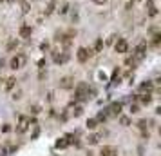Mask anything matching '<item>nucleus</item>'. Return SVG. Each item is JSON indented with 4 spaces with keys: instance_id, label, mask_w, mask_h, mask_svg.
I'll list each match as a JSON object with an SVG mask.
<instances>
[{
    "instance_id": "nucleus-19",
    "label": "nucleus",
    "mask_w": 161,
    "mask_h": 156,
    "mask_svg": "<svg viewBox=\"0 0 161 156\" xmlns=\"http://www.w3.org/2000/svg\"><path fill=\"white\" fill-rule=\"evenodd\" d=\"M119 67H116V69L112 71V84H119Z\"/></svg>"
},
{
    "instance_id": "nucleus-2",
    "label": "nucleus",
    "mask_w": 161,
    "mask_h": 156,
    "mask_svg": "<svg viewBox=\"0 0 161 156\" xmlns=\"http://www.w3.org/2000/svg\"><path fill=\"white\" fill-rule=\"evenodd\" d=\"M121 102H112V104L105 109V113H107V116L109 118H118L119 116V113H121Z\"/></svg>"
},
{
    "instance_id": "nucleus-39",
    "label": "nucleus",
    "mask_w": 161,
    "mask_h": 156,
    "mask_svg": "<svg viewBox=\"0 0 161 156\" xmlns=\"http://www.w3.org/2000/svg\"><path fill=\"white\" fill-rule=\"evenodd\" d=\"M9 2H13V0H9Z\"/></svg>"
},
{
    "instance_id": "nucleus-13",
    "label": "nucleus",
    "mask_w": 161,
    "mask_h": 156,
    "mask_svg": "<svg viewBox=\"0 0 161 156\" xmlns=\"http://www.w3.org/2000/svg\"><path fill=\"white\" fill-rule=\"evenodd\" d=\"M100 138H102V134H89V136H87V142H89L91 145H98L100 144Z\"/></svg>"
},
{
    "instance_id": "nucleus-26",
    "label": "nucleus",
    "mask_w": 161,
    "mask_h": 156,
    "mask_svg": "<svg viewBox=\"0 0 161 156\" xmlns=\"http://www.w3.org/2000/svg\"><path fill=\"white\" fill-rule=\"evenodd\" d=\"M53 11H55V4H53V2H51V4L47 5V8H45V15H51V13H53Z\"/></svg>"
},
{
    "instance_id": "nucleus-4",
    "label": "nucleus",
    "mask_w": 161,
    "mask_h": 156,
    "mask_svg": "<svg viewBox=\"0 0 161 156\" xmlns=\"http://www.w3.org/2000/svg\"><path fill=\"white\" fill-rule=\"evenodd\" d=\"M114 49H116V53H119V55H125V53L129 51V42H127L125 38H118V42H114Z\"/></svg>"
},
{
    "instance_id": "nucleus-32",
    "label": "nucleus",
    "mask_w": 161,
    "mask_h": 156,
    "mask_svg": "<svg viewBox=\"0 0 161 156\" xmlns=\"http://www.w3.org/2000/svg\"><path fill=\"white\" fill-rule=\"evenodd\" d=\"M67 11H69V4H63V8L60 9V13H62V15H65Z\"/></svg>"
},
{
    "instance_id": "nucleus-22",
    "label": "nucleus",
    "mask_w": 161,
    "mask_h": 156,
    "mask_svg": "<svg viewBox=\"0 0 161 156\" xmlns=\"http://www.w3.org/2000/svg\"><path fill=\"white\" fill-rule=\"evenodd\" d=\"M119 124L125 125V127H129L130 125V118L129 116H119Z\"/></svg>"
},
{
    "instance_id": "nucleus-8",
    "label": "nucleus",
    "mask_w": 161,
    "mask_h": 156,
    "mask_svg": "<svg viewBox=\"0 0 161 156\" xmlns=\"http://www.w3.org/2000/svg\"><path fill=\"white\" fill-rule=\"evenodd\" d=\"M89 49H87V47H80V49L76 51V58H78V62H87V60H89Z\"/></svg>"
},
{
    "instance_id": "nucleus-23",
    "label": "nucleus",
    "mask_w": 161,
    "mask_h": 156,
    "mask_svg": "<svg viewBox=\"0 0 161 156\" xmlns=\"http://www.w3.org/2000/svg\"><path fill=\"white\" fill-rule=\"evenodd\" d=\"M138 127L141 129V131H145V129L149 127V122H147V120H139V122H138Z\"/></svg>"
},
{
    "instance_id": "nucleus-15",
    "label": "nucleus",
    "mask_w": 161,
    "mask_h": 156,
    "mask_svg": "<svg viewBox=\"0 0 161 156\" xmlns=\"http://www.w3.org/2000/svg\"><path fill=\"white\" fill-rule=\"evenodd\" d=\"M107 120H109L107 113H105V111H100V113H98V116H96V122H98V124H105Z\"/></svg>"
},
{
    "instance_id": "nucleus-25",
    "label": "nucleus",
    "mask_w": 161,
    "mask_h": 156,
    "mask_svg": "<svg viewBox=\"0 0 161 156\" xmlns=\"http://www.w3.org/2000/svg\"><path fill=\"white\" fill-rule=\"evenodd\" d=\"M130 113L132 114H138L139 113V105L138 104H130Z\"/></svg>"
},
{
    "instance_id": "nucleus-40",
    "label": "nucleus",
    "mask_w": 161,
    "mask_h": 156,
    "mask_svg": "<svg viewBox=\"0 0 161 156\" xmlns=\"http://www.w3.org/2000/svg\"><path fill=\"white\" fill-rule=\"evenodd\" d=\"M0 2H2V0H0Z\"/></svg>"
},
{
    "instance_id": "nucleus-1",
    "label": "nucleus",
    "mask_w": 161,
    "mask_h": 156,
    "mask_svg": "<svg viewBox=\"0 0 161 156\" xmlns=\"http://www.w3.org/2000/svg\"><path fill=\"white\" fill-rule=\"evenodd\" d=\"M89 94H91V89H89V85H87L85 82H80L76 85V89H74V100L85 102V100H89Z\"/></svg>"
},
{
    "instance_id": "nucleus-7",
    "label": "nucleus",
    "mask_w": 161,
    "mask_h": 156,
    "mask_svg": "<svg viewBox=\"0 0 161 156\" xmlns=\"http://www.w3.org/2000/svg\"><path fill=\"white\" fill-rule=\"evenodd\" d=\"M29 118L27 116H20L18 118V127H16V131L18 133H25V131H27V129H29Z\"/></svg>"
},
{
    "instance_id": "nucleus-35",
    "label": "nucleus",
    "mask_w": 161,
    "mask_h": 156,
    "mask_svg": "<svg viewBox=\"0 0 161 156\" xmlns=\"http://www.w3.org/2000/svg\"><path fill=\"white\" fill-rule=\"evenodd\" d=\"M44 78H47V73H45V71H40V80H44Z\"/></svg>"
},
{
    "instance_id": "nucleus-21",
    "label": "nucleus",
    "mask_w": 161,
    "mask_h": 156,
    "mask_svg": "<svg viewBox=\"0 0 161 156\" xmlns=\"http://www.w3.org/2000/svg\"><path fill=\"white\" fill-rule=\"evenodd\" d=\"M82 114H83V107H82V105H76L74 111H72V116L78 118V116H82Z\"/></svg>"
},
{
    "instance_id": "nucleus-29",
    "label": "nucleus",
    "mask_w": 161,
    "mask_h": 156,
    "mask_svg": "<svg viewBox=\"0 0 161 156\" xmlns=\"http://www.w3.org/2000/svg\"><path fill=\"white\" fill-rule=\"evenodd\" d=\"M22 98V91H16V93H13V100H20Z\"/></svg>"
},
{
    "instance_id": "nucleus-18",
    "label": "nucleus",
    "mask_w": 161,
    "mask_h": 156,
    "mask_svg": "<svg viewBox=\"0 0 161 156\" xmlns=\"http://www.w3.org/2000/svg\"><path fill=\"white\" fill-rule=\"evenodd\" d=\"M16 47H18V40L16 38H11L9 42H8V51H15Z\"/></svg>"
},
{
    "instance_id": "nucleus-31",
    "label": "nucleus",
    "mask_w": 161,
    "mask_h": 156,
    "mask_svg": "<svg viewBox=\"0 0 161 156\" xmlns=\"http://www.w3.org/2000/svg\"><path fill=\"white\" fill-rule=\"evenodd\" d=\"M9 131H11V125L9 124H4L2 125V133H9Z\"/></svg>"
},
{
    "instance_id": "nucleus-37",
    "label": "nucleus",
    "mask_w": 161,
    "mask_h": 156,
    "mask_svg": "<svg viewBox=\"0 0 161 156\" xmlns=\"http://www.w3.org/2000/svg\"><path fill=\"white\" fill-rule=\"evenodd\" d=\"M96 4H105V0H94Z\"/></svg>"
},
{
    "instance_id": "nucleus-3",
    "label": "nucleus",
    "mask_w": 161,
    "mask_h": 156,
    "mask_svg": "<svg viewBox=\"0 0 161 156\" xmlns=\"http://www.w3.org/2000/svg\"><path fill=\"white\" fill-rule=\"evenodd\" d=\"M25 62H27V56L22 55V53H18L16 56H13L11 58V62H9V67L11 69H20V67H24Z\"/></svg>"
},
{
    "instance_id": "nucleus-14",
    "label": "nucleus",
    "mask_w": 161,
    "mask_h": 156,
    "mask_svg": "<svg viewBox=\"0 0 161 156\" xmlns=\"http://www.w3.org/2000/svg\"><path fill=\"white\" fill-rule=\"evenodd\" d=\"M15 85H16V78H15V76H9L8 80H5V85H4V87H5L8 91H11Z\"/></svg>"
},
{
    "instance_id": "nucleus-11",
    "label": "nucleus",
    "mask_w": 161,
    "mask_h": 156,
    "mask_svg": "<svg viewBox=\"0 0 161 156\" xmlns=\"http://www.w3.org/2000/svg\"><path fill=\"white\" fill-rule=\"evenodd\" d=\"M31 33H33V29L29 27V25H22V27L18 29L20 38H31Z\"/></svg>"
},
{
    "instance_id": "nucleus-24",
    "label": "nucleus",
    "mask_w": 161,
    "mask_h": 156,
    "mask_svg": "<svg viewBox=\"0 0 161 156\" xmlns=\"http://www.w3.org/2000/svg\"><path fill=\"white\" fill-rule=\"evenodd\" d=\"M29 111H31V114H38L40 113V105H29Z\"/></svg>"
},
{
    "instance_id": "nucleus-33",
    "label": "nucleus",
    "mask_w": 161,
    "mask_h": 156,
    "mask_svg": "<svg viewBox=\"0 0 161 156\" xmlns=\"http://www.w3.org/2000/svg\"><path fill=\"white\" fill-rule=\"evenodd\" d=\"M38 134H40V129H38V125H35V133H33V136H31V138L35 140V138L38 136Z\"/></svg>"
},
{
    "instance_id": "nucleus-5",
    "label": "nucleus",
    "mask_w": 161,
    "mask_h": 156,
    "mask_svg": "<svg viewBox=\"0 0 161 156\" xmlns=\"http://www.w3.org/2000/svg\"><path fill=\"white\" fill-rule=\"evenodd\" d=\"M100 156H118V149L114 145H103L100 149Z\"/></svg>"
},
{
    "instance_id": "nucleus-30",
    "label": "nucleus",
    "mask_w": 161,
    "mask_h": 156,
    "mask_svg": "<svg viewBox=\"0 0 161 156\" xmlns=\"http://www.w3.org/2000/svg\"><path fill=\"white\" fill-rule=\"evenodd\" d=\"M22 11H24V13H27V11H29V4L25 2V0L22 2Z\"/></svg>"
},
{
    "instance_id": "nucleus-28",
    "label": "nucleus",
    "mask_w": 161,
    "mask_h": 156,
    "mask_svg": "<svg viewBox=\"0 0 161 156\" xmlns=\"http://www.w3.org/2000/svg\"><path fill=\"white\" fill-rule=\"evenodd\" d=\"M40 49H42V51H49V44L47 42H42V44H40Z\"/></svg>"
},
{
    "instance_id": "nucleus-17",
    "label": "nucleus",
    "mask_w": 161,
    "mask_h": 156,
    "mask_svg": "<svg viewBox=\"0 0 161 156\" xmlns=\"http://www.w3.org/2000/svg\"><path fill=\"white\" fill-rule=\"evenodd\" d=\"M150 102H152V94H150V93L141 94V104H143V105H149Z\"/></svg>"
},
{
    "instance_id": "nucleus-27",
    "label": "nucleus",
    "mask_w": 161,
    "mask_h": 156,
    "mask_svg": "<svg viewBox=\"0 0 161 156\" xmlns=\"http://www.w3.org/2000/svg\"><path fill=\"white\" fill-rule=\"evenodd\" d=\"M158 15V8L154 5V8H149V16H156Z\"/></svg>"
},
{
    "instance_id": "nucleus-20",
    "label": "nucleus",
    "mask_w": 161,
    "mask_h": 156,
    "mask_svg": "<svg viewBox=\"0 0 161 156\" xmlns=\"http://www.w3.org/2000/svg\"><path fill=\"white\" fill-rule=\"evenodd\" d=\"M85 125H87V129H96L98 127V122H96V118H89Z\"/></svg>"
},
{
    "instance_id": "nucleus-6",
    "label": "nucleus",
    "mask_w": 161,
    "mask_h": 156,
    "mask_svg": "<svg viewBox=\"0 0 161 156\" xmlns=\"http://www.w3.org/2000/svg\"><path fill=\"white\" fill-rule=\"evenodd\" d=\"M53 60H55V64H65L67 60H69V53L63 51V53L58 55V51H55V53H53Z\"/></svg>"
},
{
    "instance_id": "nucleus-12",
    "label": "nucleus",
    "mask_w": 161,
    "mask_h": 156,
    "mask_svg": "<svg viewBox=\"0 0 161 156\" xmlns=\"http://www.w3.org/2000/svg\"><path fill=\"white\" fill-rule=\"evenodd\" d=\"M69 145H71V142L67 140L65 136H63V138H58V140H56V144H55V147H56V149H67Z\"/></svg>"
},
{
    "instance_id": "nucleus-10",
    "label": "nucleus",
    "mask_w": 161,
    "mask_h": 156,
    "mask_svg": "<svg viewBox=\"0 0 161 156\" xmlns=\"http://www.w3.org/2000/svg\"><path fill=\"white\" fill-rule=\"evenodd\" d=\"M154 89V82L152 80H145V82L139 84V91H143V93H150Z\"/></svg>"
},
{
    "instance_id": "nucleus-9",
    "label": "nucleus",
    "mask_w": 161,
    "mask_h": 156,
    "mask_svg": "<svg viewBox=\"0 0 161 156\" xmlns=\"http://www.w3.org/2000/svg\"><path fill=\"white\" fill-rule=\"evenodd\" d=\"M60 87H62V89H72V87H74V80L71 76H63L60 80Z\"/></svg>"
},
{
    "instance_id": "nucleus-38",
    "label": "nucleus",
    "mask_w": 161,
    "mask_h": 156,
    "mask_svg": "<svg viewBox=\"0 0 161 156\" xmlns=\"http://www.w3.org/2000/svg\"><path fill=\"white\" fill-rule=\"evenodd\" d=\"M87 156H94V153H92V151H89V153H87Z\"/></svg>"
},
{
    "instance_id": "nucleus-34",
    "label": "nucleus",
    "mask_w": 161,
    "mask_h": 156,
    "mask_svg": "<svg viewBox=\"0 0 161 156\" xmlns=\"http://www.w3.org/2000/svg\"><path fill=\"white\" fill-rule=\"evenodd\" d=\"M141 136H143L145 140H149V138H150V133H149V131H147V129H145V131L141 133Z\"/></svg>"
},
{
    "instance_id": "nucleus-16",
    "label": "nucleus",
    "mask_w": 161,
    "mask_h": 156,
    "mask_svg": "<svg viewBox=\"0 0 161 156\" xmlns=\"http://www.w3.org/2000/svg\"><path fill=\"white\" fill-rule=\"evenodd\" d=\"M103 51V38H96L94 42V53H102Z\"/></svg>"
},
{
    "instance_id": "nucleus-36",
    "label": "nucleus",
    "mask_w": 161,
    "mask_h": 156,
    "mask_svg": "<svg viewBox=\"0 0 161 156\" xmlns=\"http://www.w3.org/2000/svg\"><path fill=\"white\" fill-rule=\"evenodd\" d=\"M147 8H154V0H147Z\"/></svg>"
}]
</instances>
